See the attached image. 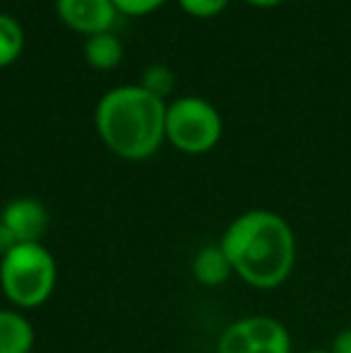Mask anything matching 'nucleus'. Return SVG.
I'll list each match as a JSON object with an SVG mask.
<instances>
[{"mask_svg":"<svg viewBox=\"0 0 351 353\" xmlns=\"http://www.w3.org/2000/svg\"><path fill=\"white\" fill-rule=\"evenodd\" d=\"M166 103L140 84H121L99 99L94 128L108 152L126 161H145L166 142Z\"/></svg>","mask_w":351,"mask_h":353,"instance_id":"f03ea898","label":"nucleus"},{"mask_svg":"<svg viewBox=\"0 0 351 353\" xmlns=\"http://www.w3.org/2000/svg\"><path fill=\"white\" fill-rule=\"evenodd\" d=\"M224 121L202 97H178L166 103V142L181 154L200 157L219 144Z\"/></svg>","mask_w":351,"mask_h":353,"instance_id":"20e7f679","label":"nucleus"},{"mask_svg":"<svg viewBox=\"0 0 351 353\" xmlns=\"http://www.w3.org/2000/svg\"><path fill=\"white\" fill-rule=\"evenodd\" d=\"M140 87H145L147 92H152L154 97H159L166 101L169 94L174 92V87H176V74L169 65H164V63H154V65L145 68L142 79H140Z\"/></svg>","mask_w":351,"mask_h":353,"instance_id":"f8f14e48","label":"nucleus"},{"mask_svg":"<svg viewBox=\"0 0 351 353\" xmlns=\"http://www.w3.org/2000/svg\"><path fill=\"white\" fill-rule=\"evenodd\" d=\"M303 353H330L328 349H310V351H303Z\"/></svg>","mask_w":351,"mask_h":353,"instance_id":"a211bd4d","label":"nucleus"},{"mask_svg":"<svg viewBox=\"0 0 351 353\" xmlns=\"http://www.w3.org/2000/svg\"><path fill=\"white\" fill-rule=\"evenodd\" d=\"M181 10L190 17H197V19H210V17H217L226 10L229 0H178Z\"/></svg>","mask_w":351,"mask_h":353,"instance_id":"ddd939ff","label":"nucleus"},{"mask_svg":"<svg viewBox=\"0 0 351 353\" xmlns=\"http://www.w3.org/2000/svg\"><path fill=\"white\" fill-rule=\"evenodd\" d=\"M217 353H291V334L277 317L250 315L221 332Z\"/></svg>","mask_w":351,"mask_h":353,"instance_id":"39448f33","label":"nucleus"},{"mask_svg":"<svg viewBox=\"0 0 351 353\" xmlns=\"http://www.w3.org/2000/svg\"><path fill=\"white\" fill-rule=\"evenodd\" d=\"M243 3L255 5V8H277V5H281L284 0H243Z\"/></svg>","mask_w":351,"mask_h":353,"instance_id":"f3484780","label":"nucleus"},{"mask_svg":"<svg viewBox=\"0 0 351 353\" xmlns=\"http://www.w3.org/2000/svg\"><path fill=\"white\" fill-rule=\"evenodd\" d=\"M234 276L260 291L279 288L296 267V233L281 214L248 210L226 226L219 241Z\"/></svg>","mask_w":351,"mask_h":353,"instance_id":"f257e3e1","label":"nucleus"},{"mask_svg":"<svg viewBox=\"0 0 351 353\" xmlns=\"http://www.w3.org/2000/svg\"><path fill=\"white\" fill-rule=\"evenodd\" d=\"M0 221L12 231L17 243H41L51 216L37 197H14L3 207Z\"/></svg>","mask_w":351,"mask_h":353,"instance_id":"0eeeda50","label":"nucleus"},{"mask_svg":"<svg viewBox=\"0 0 351 353\" xmlns=\"http://www.w3.org/2000/svg\"><path fill=\"white\" fill-rule=\"evenodd\" d=\"M24 51V29L12 14L0 12V70L10 68Z\"/></svg>","mask_w":351,"mask_h":353,"instance_id":"9b49d317","label":"nucleus"},{"mask_svg":"<svg viewBox=\"0 0 351 353\" xmlns=\"http://www.w3.org/2000/svg\"><path fill=\"white\" fill-rule=\"evenodd\" d=\"M192 276L202 286H221L234 276L231 262L226 257V252L221 250V245H205L195 252L192 257Z\"/></svg>","mask_w":351,"mask_h":353,"instance_id":"1a4fd4ad","label":"nucleus"},{"mask_svg":"<svg viewBox=\"0 0 351 353\" xmlns=\"http://www.w3.org/2000/svg\"><path fill=\"white\" fill-rule=\"evenodd\" d=\"M37 332L29 317L14 307H0V353H32Z\"/></svg>","mask_w":351,"mask_h":353,"instance_id":"6e6552de","label":"nucleus"},{"mask_svg":"<svg viewBox=\"0 0 351 353\" xmlns=\"http://www.w3.org/2000/svg\"><path fill=\"white\" fill-rule=\"evenodd\" d=\"M166 0H113L118 14H128V17H145L159 10Z\"/></svg>","mask_w":351,"mask_h":353,"instance_id":"4468645a","label":"nucleus"},{"mask_svg":"<svg viewBox=\"0 0 351 353\" xmlns=\"http://www.w3.org/2000/svg\"><path fill=\"white\" fill-rule=\"evenodd\" d=\"M17 245H19V243H17V238L12 236V231H10L3 221H0V260H3L10 250H14Z\"/></svg>","mask_w":351,"mask_h":353,"instance_id":"dca6fc26","label":"nucleus"},{"mask_svg":"<svg viewBox=\"0 0 351 353\" xmlns=\"http://www.w3.org/2000/svg\"><path fill=\"white\" fill-rule=\"evenodd\" d=\"M58 283V265L43 243H19L0 260V288L14 310L41 307Z\"/></svg>","mask_w":351,"mask_h":353,"instance_id":"7ed1b4c3","label":"nucleus"},{"mask_svg":"<svg viewBox=\"0 0 351 353\" xmlns=\"http://www.w3.org/2000/svg\"><path fill=\"white\" fill-rule=\"evenodd\" d=\"M85 61L94 70H113L123 61V41L113 32L85 39Z\"/></svg>","mask_w":351,"mask_h":353,"instance_id":"9d476101","label":"nucleus"},{"mask_svg":"<svg viewBox=\"0 0 351 353\" xmlns=\"http://www.w3.org/2000/svg\"><path fill=\"white\" fill-rule=\"evenodd\" d=\"M56 14L68 29L85 37L111 32L118 19L113 0H56Z\"/></svg>","mask_w":351,"mask_h":353,"instance_id":"423d86ee","label":"nucleus"},{"mask_svg":"<svg viewBox=\"0 0 351 353\" xmlns=\"http://www.w3.org/2000/svg\"><path fill=\"white\" fill-rule=\"evenodd\" d=\"M330 353H351V327H344L342 332H337V336L330 344Z\"/></svg>","mask_w":351,"mask_h":353,"instance_id":"2eb2a0df","label":"nucleus"}]
</instances>
